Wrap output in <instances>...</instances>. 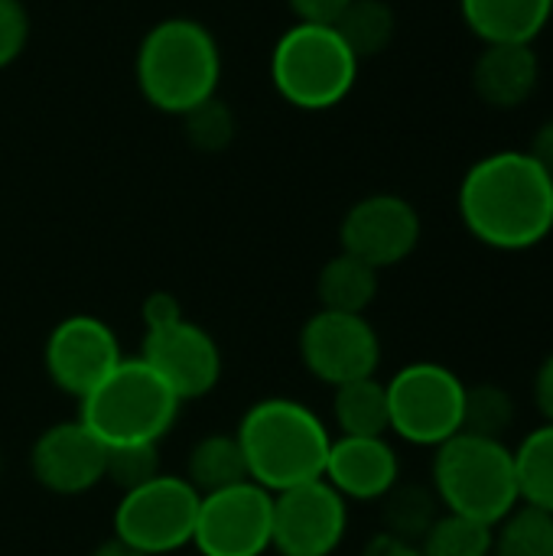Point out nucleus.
<instances>
[{"mask_svg":"<svg viewBox=\"0 0 553 556\" xmlns=\"http://www.w3.org/2000/svg\"><path fill=\"white\" fill-rule=\"evenodd\" d=\"M186 117V130H189V140L202 150H222L231 134H235V121H231V111L218 101V98H209L205 104L192 108Z\"/></svg>","mask_w":553,"mask_h":556,"instance_id":"29","label":"nucleus"},{"mask_svg":"<svg viewBox=\"0 0 553 556\" xmlns=\"http://www.w3.org/2000/svg\"><path fill=\"white\" fill-rule=\"evenodd\" d=\"M222 52L215 36L189 16L156 23L137 49L140 94L163 114H189L215 98Z\"/></svg>","mask_w":553,"mask_h":556,"instance_id":"3","label":"nucleus"},{"mask_svg":"<svg viewBox=\"0 0 553 556\" xmlns=\"http://www.w3.org/2000/svg\"><path fill=\"white\" fill-rule=\"evenodd\" d=\"M417 547L420 556H492V528L443 511Z\"/></svg>","mask_w":553,"mask_h":556,"instance_id":"26","label":"nucleus"},{"mask_svg":"<svg viewBox=\"0 0 553 556\" xmlns=\"http://www.w3.org/2000/svg\"><path fill=\"white\" fill-rule=\"evenodd\" d=\"M332 26L345 39V46L355 52V59L362 62V59L381 55L391 46L398 16H394L391 3H385V0H352Z\"/></svg>","mask_w":553,"mask_h":556,"instance_id":"24","label":"nucleus"},{"mask_svg":"<svg viewBox=\"0 0 553 556\" xmlns=\"http://www.w3.org/2000/svg\"><path fill=\"white\" fill-rule=\"evenodd\" d=\"M124 362L121 339L101 316L75 313L59 319L42 345V368L52 388L81 401Z\"/></svg>","mask_w":553,"mask_h":556,"instance_id":"11","label":"nucleus"},{"mask_svg":"<svg viewBox=\"0 0 553 556\" xmlns=\"http://www.w3.org/2000/svg\"><path fill=\"white\" fill-rule=\"evenodd\" d=\"M420 235L424 225L417 208L394 192H375L359 199L339 225L342 251L375 270L407 261L417 251Z\"/></svg>","mask_w":553,"mask_h":556,"instance_id":"14","label":"nucleus"},{"mask_svg":"<svg viewBox=\"0 0 553 556\" xmlns=\"http://www.w3.org/2000/svg\"><path fill=\"white\" fill-rule=\"evenodd\" d=\"M274 531V495L257 482L199 498L192 547L202 556H264Z\"/></svg>","mask_w":553,"mask_h":556,"instance_id":"9","label":"nucleus"},{"mask_svg":"<svg viewBox=\"0 0 553 556\" xmlns=\"http://www.w3.org/2000/svg\"><path fill=\"white\" fill-rule=\"evenodd\" d=\"M512 453L521 505L553 515V424L531 430Z\"/></svg>","mask_w":553,"mask_h":556,"instance_id":"23","label":"nucleus"},{"mask_svg":"<svg viewBox=\"0 0 553 556\" xmlns=\"http://www.w3.org/2000/svg\"><path fill=\"white\" fill-rule=\"evenodd\" d=\"M535 404L544 414V424H553V352L535 375Z\"/></svg>","mask_w":553,"mask_h":556,"instance_id":"33","label":"nucleus"},{"mask_svg":"<svg viewBox=\"0 0 553 556\" xmlns=\"http://www.w3.org/2000/svg\"><path fill=\"white\" fill-rule=\"evenodd\" d=\"M332 420L339 427V437H388L391 417H388V391L378 375L359 378L349 384L332 388Z\"/></svg>","mask_w":553,"mask_h":556,"instance_id":"21","label":"nucleus"},{"mask_svg":"<svg viewBox=\"0 0 553 556\" xmlns=\"http://www.w3.org/2000/svg\"><path fill=\"white\" fill-rule=\"evenodd\" d=\"M183 401L173 388L137 355L124 358L95 391L78 401V420L111 446H160L176 420Z\"/></svg>","mask_w":553,"mask_h":556,"instance_id":"4","label":"nucleus"},{"mask_svg":"<svg viewBox=\"0 0 553 556\" xmlns=\"http://www.w3.org/2000/svg\"><path fill=\"white\" fill-rule=\"evenodd\" d=\"M300 362L329 388L372 378L381 365V336L365 316L319 309L300 329Z\"/></svg>","mask_w":553,"mask_h":556,"instance_id":"10","label":"nucleus"},{"mask_svg":"<svg viewBox=\"0 0 553 556\" xmlns=\"http://www.w3.org/2000/svg\"><path fill=\"white\" fill-rule=\"evenodd\" d=\"M323 479L345 502H381L401 482V456L388 437H332Z\"/></svg>","mask_w":553,"mask_h":556,"instance_id":"16","label":"nucleus"},{"mask_svg":"<svg viewBox=\"0 0 553 556\" xmlns=\"http://www.w3.org/2000/svg\"><path fill=\"white\" fill-rule=\"evenodd\" d=\"M456 205L466 231L492 251H531L553 231V179L528 150L476 160Z\"/></svg>","mask_w":553,"mask_h":556,"instance_id":"1","label":"nucleus"},{"mask_svg":"<svg viewBox=\"0 0 553 556\" xmlns=\"http://www.w3.org/2000/svg\"><path fill=\"white\" fill-rule=\"evenodd\" d=\"M512 424H515V401L505 388H499V384L466 388L463 433L486 437V440H505Z\"/></svg>","mask_w":553,"mask_h":556,"instance_id":"27","label":"nucleus"},{"mask_svg":"<svg viewBox=\"0 0 553 556\" xmlns=\"http://www.w3.org/2000/svg\"><path fill=\"white\" fill-rule=\"evenodd\" d=\"M271 78L287 104L300 111H329L352 94L359 59L336 26L293 23L274 46Z\"/></svg>","mask_w":553,"mask_h":556,"instance_id":"6","label":"nucleus"},{"mask_svg":"<svg viewBox=\"0 0 553 556\" xmlns=\"http://www.w3.org/2000/svg\"><path fill=\"white\" fill-rule=\"evenodd\" d=\"M29 39V13L20 0H0V68H7Z\"/></svg>","mask_w":553,"mask_h":556,"instance_id":"30","label":"nucleus"},{"mask_svg":"<svg viewBox=\"0 0 553 556\" xmlns=\"http://www.w3.org/2000/svg\"><path fill=\"white\" fill-rule=\"evenodd\" d=\"M0 466H3V456H0Z\"/></svg>","mask_w":553,"mask_h":556,"instance_id":"37","label":"nucleus"},{"mask_svg":"<svg viewBox=\"0 0 553 556\" xmlns=\"http://www.w3.org/2000/svg\"><path fill=\"white\" fill-rule=\"evenodd\" d=\"M108 446L75 417L46 427L29 450V472L39 489L59 498L88 495L104 482Z\"/></svg>","mask_w":553,"mask_h":556,"instance_id":"15","label":"nucleus"},{"mask_svg":"<svg viewBox=\"0 0 553 556\" xmlns=\"http://www.w3.org/2000/svg\"><path fill=\"white\" fill-rule=\"evenodd\" d=\"M359 556H420V547H417V544H407V541H401V538H391V534H385V531H378V534L362 547V554Z\"/></svg>","mask_w":553,"mask_h":556,"instance_id":"34","label":"nucleus"},{"mask_svg":"<svg viewBox=\"0 0 553 556\" xmlns=\"http://www.w3.org/2000/svg\"><path fill=\"white\" fill-rule=\"evenodd\" d=\"M492 556H553V515L518 505L492 528Z\"/></svg>","mask_w":553,"mask_h":556,"instance_id":"25","label":"nucleus"},{"mask_svg":"<svg viewBox=\"0 0 553 556\" xmlns=\"http://www.w3.org/2000/svg\"><path fill=\"white\" fill-rule=\"evenodd\" d=\"M287 3H290V10L297 13L300 23H323V26H332L352 0H287Z\"/></svg>","mask_w":553,"mask_h":556,"instance_id":"32","label":"nucleus"},{"mask_svg":"<svg viewBox=\"0 0 553 556\" xmlns=\"http://www.w3.org/2000/svg\"><path fill=\"white\" fill-rule=\"evenodd\" d=\"M199 492L183 479L160 472L156 479L121 495L111 531L117 541L130 544L143 556H169L192 547Z\"/></svg>","mask_w":553,"mask_h":556,"instance_id":"8","label":"nucleus"},{"mask_svg":"<svg viewBox=\"0 0 553 556\" xmlns=\"http://www.w3.org/2000/svg\"><path fill=\"white\" fill-rule=\"evenodd\" d=\"M235 437L241 443L251 482L271 495L323 479L332 446L326 420L297 397L254 401L241 414Z\"/></svg>","mask_w":553,"mask_h":556,"instance_id":"2","label":"nucleus"},{"mask_svg":"<svg viewBox=\"0 0 553 556\" xmlns=\"http://www.w3.org/2000/svg\"><path fill=\"white\" fill-rule=\"evenodd\" d=\"M160 469V446H111L104 482H111L121 495L156 479Z\"/></svg>","mask_w":553,"mask_h":556,"instance_id":"28","label":"nucleus"},{"mask_svg":"<svg viewBox=\"0 0 553 556\" xmlns=\"http://www.w3.org/2000/svg\"><path fill=\"white\" fill-rule=\"evenodd\" d=\"M466 26L486 42H535L553 16V0H460Z\"/></svg>","mask_w":553,"mask_h":556,"instance_id":"18","label":"nucleus"},{"mask_svg":"<svg viewBox=\"0 0 553 556\" xmlns=\"http://www.w3.org/2000/svg\"><path fill=\"white\" fill-rule=\"evenodd\" d=\"M528 153L538 160V166H541V169H544V173L553 179V117L538 127V134H535V140H531V150H528Z\"/></svg>","mask_w":553,"mask_h":556,"instance_id":"35","label":"nucleus"},{"mask_svg":"<svg viewBox=\"0 0 553 556\" xmlns=\"http://www.w3.org/2000/svg\"><path fill=\"white\" fill-rule=\"evenodd\" d=\"M349 534V502L313 479L274 495L271 551L280 556H332Z\"/></svg>","mask_w":553,"mask_h":556,"instance_id":"12","label":"nucleus"},{"mask_svg":"<svg viewBox=\"0 0 553 556\" xmlns=\"http://www.w3.org/2000/svg\"><path fill=\"white\" fill-rule=\"evenodd\" d=\"M378 274L375 267H368L365 261L339 251L336 257H329L323 264V270L316 274V296H319V309H332V313H355L365 316V309L375 303L378 296Z\"/></svg>","mask_w":553,"mask_h":556,"instance_id":"19","label":"nucleus"},{"mask_svg":"<svg viewBox=\"0 0 553 556\" xmlns=\"http://www.w3.org/2000/svg\"><path fill=\"white\" fill-rule=\"evenodd\" d=\"M430 489L443 511L495 528L521 505L515 453L505 440L456 433L433 450Z\"/></svg>","mask_w":553,"mask_h":556,"instance_id":"5","label":"nucleus"},{"mask_svg":"<svg viewBox=\"0 0 553 556\" xmlns=\"http://www.w3.org/2000/svg\"><path fill=\"white\" fill-rule=\"evenodd\" d=\"M440 515H443V505L430 485L398 482L381 498V531L407 544H420Z\"/></svg>","mask_w":553,"mask_h":556,"instance_id":"22","label":"nucleus"},{"mask_svg":"<svg viewBox=\"0 0 553 556\" xmlns=\"http://www.w3.org/2000/svg\"><path fill=\"white\" fill-rule=\"evenodd\" d=\"M88 556H143V554H140V551H134L130 544H124V541H117V538L111 534L108 541H101V544H98V547H95Z\"/></svg>","mask_w":553,"mask_h":556,"instance_id":"36","label":"nucleus"},{"mask_svg":"<svg viewBox=\"0 0 553 556\" xmlns=\"http://www.w3.org/2000/svg\"><path fill=\"white\" fill-rule=\"evenodd\" d=\"M466 381L440 362H411L388 381V417L391 433L411 446H430L463 433Z\"/></svg>","mask_w":553,"mask_h":556,"instance_id":"7","label":"nucleus"},{"mask_svg":"<svg viewBox=\"0 0 553 556\" xmlns=\"http://www.w3.org/2000/svg\"><path fill=\"white\" fill-rule=\"evenodd\" d=\"M183 316H186V313H183V303H179L173 293H166V290H156V293H150V296L143 300V306H140L143 332H147V329L169 326V323H176V319H183Z\"/></svg>","mask_w":553,"mask_h":556,"instance_id":"31","label":"nucleus"},{"mask_svg":"<svg viewBox=\"0 0 553 556\" xmlns=\"http://www.w3.org/2000/svg\"><path fill=\"white\" fill-rule=\"evenodd\" d=\"M140 358L173 388L183 404L212 394L225 375V358L215 336L186 316L169 326L147 329Z\"/></svg>","mask_w":553,"mask_h":556,"instance_id":"13","label":"nucleus"},{"mask_svg":"<svg viewBox=\"0 0 553 556\" xmlns=\"http://www.w3.org/2000/svg\"><path fill=\"white\" fill-rule=\"evenodd\" d=\"M541 81V62L531 42H492L476 55L473 88L479 101L499 111L521 108Z\"/></svg>","mask_w":553,"mask_h":556,"instance_id":"17","label":"nucleus"},{"mask_svg":"<svg viewBox=\"0 0 553 556\" xmlns=\"http://www.w3.org/2000/svg\"><path fill=\"white\" fill-rule=\"evenodd\" d=\"M183 479L199 495H212V492L231 489L238 482H251L238 437L235 433H205L202 440H196L186 456Z\"/></svg>","mask_w":553,"mask_h":556,"instance_id":"20","label":"nucleus"}]
</instances>
